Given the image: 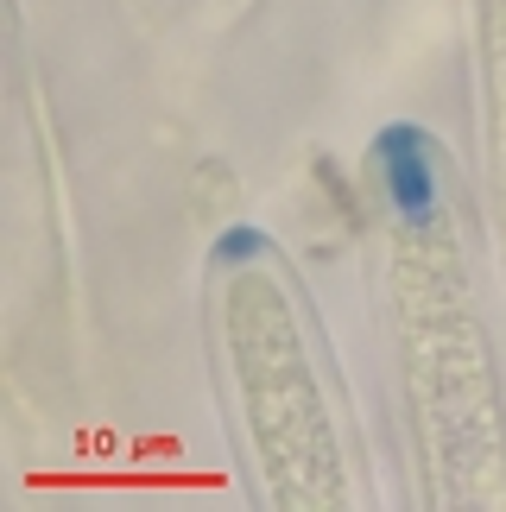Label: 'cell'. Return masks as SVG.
<instances>
[{
  "label": "cell",
  "mask_w": 506,
  "mask_h": 512,
  "mask_svg": "<svg viewBox=\"0 0 506 512\" xmlns=\"http://www.w3.org/2000/svg\"><path fill=\"white\" fill-rule=\"evenodd\" d=\"M380 177H386V196L405 222H424L437 209V165H431V133L424 127H386L380 140Z\"/></svg>",
  "instance_id": "1"
},
{
  "label": "cell",
  "mask_w": 506,
  "mask_h": 512,
  "mask_svg": "<svg viewBox=\"0 0 506 512\" xmlns=\"http://www.w3.org/2000/svg\"><path fill=\"white\" fill-rule=\"evenodd\" d=\"M253 253H266V234L260 228H228L222 241H216V260L222 266H241V260H253Z\"/></svg>",
  "instance_id": "2"
}]
</instances>
